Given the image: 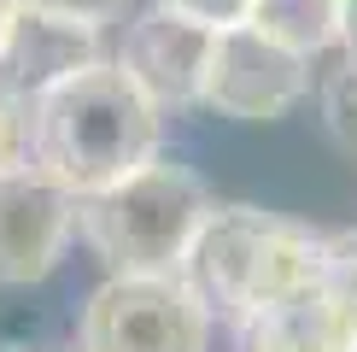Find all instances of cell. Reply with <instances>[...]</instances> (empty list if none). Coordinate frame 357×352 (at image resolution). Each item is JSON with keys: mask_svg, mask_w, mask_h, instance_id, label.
<instances>
[{"mask_svg": "<svg viewBox=\"0 0 357 352\" xmlns=\"http://www.w3.org/2000/svg\"><path fill=\"white\" fill-rule=\"evenodd\" d=\"M29 170V94L0 77V176Z\"/></svg>", "mask_w": 357, "mask_h": 352, "instance_id": "cell-12", "label": "cell"}, {"mask_svg": "<svg viewBox=\"0 0 357 352\" xmlns=\"http://www.w3.org/2000/svg\"><path fill=\"white\" fill-rule=\"evenodd\" d=\"M94 59V29L59 24V18H36V12H18L6 36V53H0V77L18 82L24 94H36L41 82H53L59 71Z\"/></svg>", "mask_w": 357, "mask_h": 352, "instance_id": "cell-8", "label": "cell"}, {"mask_svg": "<svg viewBox=\"0 0 357 352\" xmlns=\"http://www.w3.org/2000/svg\"><path fill=\"white\" fill-rule=\"evenodd\" d=\"M246 24H258L264 36H275L293 53H322L340 41V0H252Z\"/></svg>", "mask_w": 357, "mask_h": 352, "instance_id": "cell-10", "label": "cell"}, {"mask_svg": "<svg viewBox=\"0 0 357 352\" xmlns=\"http://www.w3.org/2000/svg\"><path fill=\"white\" fill-rule=\"evenodd\" d=\"M70 229H77V200L41 170L0 176V288H24L59 264Z\"/></svg>", "mask_w": 357, "mask_h": 352, "instance_id": "cell-6", "label": "cell"}, {"mask_svg": "<svg viewBox=\"0 0 357 352\" xmlns=\"http://www.w3.org/2000/svg\"><path fill=\"white\" fill-rule=\"evenodd\" d=\"M322 124H328V135L340 147L357 153V59L328 71V82H322Z\"/></svg>", "mask_w": 357, "mask_h": 352, "instance_id": "cell-13", "label": "cell"}, {"mask_svg": "<svg viewBox=\"0 0 357 352\" xmlns=\"http://www.w3.org/2000/svg\"><path fill=\"white\" fill-rule=\"evenodd\" d=\"M241 352H351V335L317 300V288L241 323Z\"/></svg>", "mask_w": 357, "mask_h": 352, "instance_id": "cell-9", "label": "cell"}, {"mask_svg": "<svg viewBox=\"0 0 357 352\" xmlns=\"http://www.w3.org/2000/svg\"><path fill=\"white\" fill-rule=\"evenodd\" d=\"M211 212V188L176 159H146L123 182L77 200V229L112 276H182V258Z\"/></svg>", "mask_w": 357, "mask_h": 352, "instance_id": "cell-3", "label": "cell"}, {"mask_svg": "<svg viewBox=\"0 0 357 352\" xmlns=\"http://www.w3.org/2000/svg\"><path fill=\"white\" fill-rule=\"evenodd\" d=\"M12 18H18V6H12V0H0V53H6V36H12Z\"/></svg>", "mask_w": 357, "mask_h": 352, "instance_id": "cell-17", "label": "cell"}, {"mask_svg": "<svg viewBox=\"0 0 357 352\" xmlns=\"http://www.w3.org/2000/svg\"><path fill=\"white\" fill-rule=\"evenodd\" d=\"M18 12H36V18H59V24H77V29H100L112 18H123L129 0H12Z\"/></svg>", "mask_w": 357, "mask_h": 352, "instance_id": "cell-14", "label": "cell"}, {"mask_svg": "<svg viewBox=\"0 0 357 352\" xmlns=\"http://www.w3.org/2000/svg\"><path fill=\"white\" fill-rule=\"evenodd\" d=\"M158 153V106L117 59H82L29 94V170L70 200L123 182Z\"/></svg>", "mask_w": 357, "mask_h": 352, "instance_id": "cell-1", "label": "cell"}, {"mask_svg": "<svg viewBox=\"0 0 357 352\" xmlns=\"http://www.w3.org/2000/svg\"><path fill=\"white\" fill-rule=\"evenodd\" d=\"M77 335L82 352H205L211 311L182 276H106Z\"/></svg>", "mask_w": 357, "mask_h": 352, "instance_id": "cell-4", "label": "cell"}, {"mask_svg": "<svg viewBox=\"0 0 357 352\" xmlns=\"http://www.w3.org/2000/svg\"><path fill=\"white\" fill-rule=\"evenodd\" d=\"M158 6H170V12H188V18H199V24H246V12H252V0H158Z\"/></svg>", "mask_w": 357, "mask_h": 352, "instance_id": "cell-15", "label": "cell"}, {"mask_svg": "<svg viewBox=\"0 0 357 352\" xmlns=\"http://www.w3.org/2000/svg\"><path fill=\"white\" fill-rule=\"evenodd\" d=\"M340 47L346 59H357V0H340Z\"/></svg>", "mask_w": 357, "mask_h": 352, "instance_id": "cell-16", "label": "cell"}, {"mask_svg": "<svg viewBox=\"0 0 357 352\" xmlns=\"http://www.w3.org/2000/svg\"><path fill=\"white\" fill-rule=\"evenodd\" d=\"M310 88V59L281 47L258 24H222L211 29V53H205L199 77V106H211L234 124H270L287 117Z\"/></svg>", "mask_w": 357, "mask_h": 352, "instance_id": "cell-5", "label": "cell"}, {"mask_svg": "<svg viewBox=\"0 0 357 352\" xmlns=\"http://www.w3.org/2000/svg\"><path fill=\"white\" fill-rule=\"evenodd\" d=\"M351 352H357V346H351Z\"/></svg>", "mask_w": 357, "mask_h": 352, "instance_id": "cell-18", "label": "cell"}, {"mask_svg": "<svg viewBox=\"0 0 357 352\" xmlns=\"http://www.w3.org/2000/svg\"><path fill=\"white\" fill-rule=\"evenodd\" d=\"M317 300L334 311V323L357 346V229L322 235V270H317Z\"/></svg>", "mask_w": 357, "mask_h": 352, "instance_id": "cell-11", "label": "cell"}, {"mask_svg": "<svg viewBox=\"0 0 357 352\" xmlns=\"http://www.w3.org/2000/svg\"><path fill=\"white\" fill-rule=\"evenodd\" d=\"M322 235L264 205H211L182 258V282L211 317L252 323L270 305H287L317 288Z\"/></svg>", "mask_w": 357, "mask_h": 352, "instance_id": "cell-2", "label": "cell"}, {"mask_svg": "<svg viewBox=\"0 0 357 352\" xmlns=\"http://www.w3.org/2000/svg\"><path fill=\"white\" fill-rule=\"evenodd\" d=\"M205 53H211V24L188 18V12H170V6H153L129 24L117 65L141 82V94L158 112H182V106H199Z\"/></svg>", "mask_w": 357, "mask_h": 352, "instance_id": "cell-7", "label": "cell"}]
</instances>
